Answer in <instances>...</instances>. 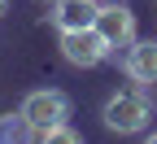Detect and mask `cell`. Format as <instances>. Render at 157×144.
Listing matches in <instances>:
<instances>
[{"label":"cell","instance_id":"277c9868","mask_svg":"<svg viewBox=\"0 0 157 144\" xmlns=\"http://www.w3.org/2000/svg\"><path fill=\"white\" fill-rule=\"evenodd\" d=\"M92 26L105 35L109 48H127L131 39H135V13H131L127 5H109V0H105L101 9H96V22H92Z\"/></svg>","mask_w":157,"mask_h":144},{"label":"cell","instance_id":"30bf717a","mask_svg":"<svg viewBox=\"0 0 157 144\" xmlns=\"http://www.w3.org/2000/svg\"><path fill=\"white\" fill-rule=\"evenodd\" d=\"M101 5H105V0H101Z\"/></svg>","mask_w":157,"mask_h":144},{"label":"cell","instance_id":"3957f363","mask_svg":"<svg viewBox=\"0 0 157 144\" xmlns=\"http://www.w3.org/2000/svg\"><path fill=\"white\" fill-rule=\"evenodd\" d=\"M109 53H113V48L105 44V35L96 31V26H83V31H61V57L70 61V66L92 70V66H101Z\"/></svg>","mask_w":157,"mask_h":144},{"label":"cell","instance_id":"5b68a950","mask_svg":"<svg viewBox=\"0 0 157 144\" xmlns=\"http://www.w3.org/2000/svg\"><path fill=\"white\" fill-rule=\"evenodd\" d=\"M122 70L140 88L157 83V39H131V44H127V57H122Z\"/></svg>","mask_w":157,"mask_h":144},{"label":"cell","instance_id":"8992f818","mask_svg":"<svg viewBox=\"0 0 157 144\" xmlns=\"http://www.w3.org/2000/svg\"><path fill=\"white\" fill-rule=\"evenodd\" d=\"M101 0H52V26L57 31H83L96 22Z\"/></svg>","mask_w":157,"mask_h":144},{"label":"cell","instance_id":"ba28073f","mask_svg":"<svg viewBox=\"0 0 157 144\" xmlns=\"http://www.w3.org/2000/svg\"><path fill=\"white\" fill-rule=\"evenodd\" d=\"M22 135H31V127H26L22 114H9L5 122H0V140H22Z\"/></svg>","mask_w":157,"mask_h":144},{"label":"cell","instance_id":"7a4b0ae2","mask_svg":"<svg viewBox=\"0 0 157 144\" xmlns=\"http://www.w3.org/2000/svg\"><path fill=\"white\" fill-rule=\"evenodd\" d=\"M17 114L26 118L31 135L39 140V131H48V127H57V122L70 118V96L57 92V88H39V92H31V96L22 100V109H17Z\"/></svg>","mask_w":157,"mask_h":144},{"label":"cell","instance_id":"6da1fadb","mask_svg":"<svg viewBox=\"0 0 157 144\" xmlns=\"http://www.w3.org/2000/svg\"><path fill=\"white\" fill-rule=\"evenodd\" d=\"M153 118V105L144 92H113L105 100V127L118 135H140Z\"/></svg>","mask_w":157,"mask_h":144},{"label":"cell","instance_id":"9c48e42d","mask_svg":"<svg viewBox=\"0 0 157 144\" xmlns=\"http://www.w3.org/2000/svg\"><path fill=\"white\" fill-rule=\"evenodd\" d=\"M5 13H9V0H0V18H5Z\"/></svg>","mask_w":157,"mask_h":144},{"label":"cell","instance_id":"52a82bcc","mask_svg":"<svg viewBox=\"0 0 157 144\" xmlns=\"http://www.w3.org/2000/svg\"><path fill=\"white\" fill-rule=\"evenodd\" d=\"M39 140H48V144H78L83 135H78L74 127H66V122H57V127H48V131H39Z\"/></svg>","mask_w":157,"mask_h":144}]
</instances>
